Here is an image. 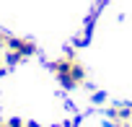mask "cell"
<instances>
[{
	"label": "cell",
	"mask_w": 132,
	"mask_h": 127,
	"mask_svg": "<svg viewBox=\"0 0 132 127\" xmlns=\"http://www.w3.org/2000/svg\"><path fill=\"white\" fill-rule=\"evenodd\" d=\"M129 127H132V124H129Z\"/></svg>",
	"instance_id": "cell-7"
},
{
	"label": "cell",
	"mask_w": 132,
	"mask_h": 127,
	"mask_svg": "<svg viewBox=\"0 0 132 127\" xmlns=\"http://www.w3.org/2000/svg\"><path fill=\"white\" fill-rule=\"evenodd\" d=\"M8 49H13V52H18L21 57H31L34 52H36V44L31 42V39H18V36H8V44H5Z\"/></svg>",
	"instance_id": "cell-1"
},
{
	"label": "cell",
	"mask_w": 132,
	"mask_h": 127,
	"mask_svg": "<svg viewBox=\"0 0 132 127\" xmlns=\"http://www.w3.org/2000/svg\"><path fill=\"white\" fill-rule=\"evenodd\" d=\"M23 127H42V124H36V122H26Z\"/></svg>",
	"instance_id": "cell-6"
},
{
	"label": "cell",
	"mask_w": 132,
	"mask_h": 127,
	"mask_svg": "<svg viewBox=\"0 0 132 127\" xmlns=\"http://www.w3.org/2000/svg\"><path fill=\"white\" fill-rule=\"evenodd\" d=\"M21 60H23V57H21L18 52H13V49H8V54H5V62H8V65H18Z\"/></svg>",
	"instance_id": "cell-2"
},
{
	"label": "cell",
	"mask_w": 132,
	"mask_h": 127,
	"mask_svg": "<svg viewBox=\"0 0 132 127\" xmlns=\"http://www.w3.org/2000/svg\"><path fill=\"white\" fill-rule=\"evenodd\" d=\"M101 101H104V93H101V91H98V93H93V104H101Z\"/></svg>",
	"instance_id": "cell-5"
},
{
	"label": "cell",
	"mask_w": 132,
	"mask_h": 127,
	"mask_svg": "<svg viewBox=\"0 0 132 127\" xmlns=\"http://www.w3.org/2000/svg\"><path fill=\"white\" fill-rule=\"evenodd\" d=\"M5 44H8V34H3V31H0V49H3Z\"/></svg>",
	"instance_id": "cell-4"
},
{
	"label": "cell",
	"mask_w": 132,
	"mask_h": 127,
	"mask_svg": "<svg viewBox=\"0 0 132 127\" xmlns=\"http://www.w3.org/2000/svg\"><path fill=\"white\" fill-rule=\"evenodd\" d=\"M5 127H23V122H21V119H8Z\"/></svg>",
	"instance_id": "cell-3"
}]
</instances>
